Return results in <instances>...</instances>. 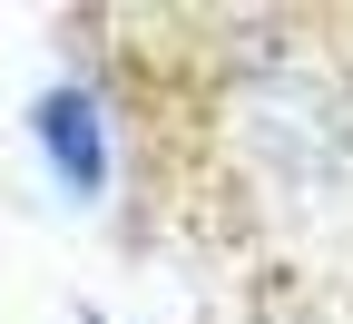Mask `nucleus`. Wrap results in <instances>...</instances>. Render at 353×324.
I'll list each match as a JSON object with an SVG mask.
<instances>
[{"label":"nucleus","instance_id":"obj_1","mask_svg":"<svg viewBox=\"0 0 353 324\" xmlns=\"http://www.w3.org/2000/svg\"><path fill=\"white\" fill-rule=\"evenodd\" d=\"M30 128L50 137V158H59V177L69 187H99V167H108V137H99V108H88V88H39L30 99Z\"/></svg>","mask_w":353,"mask_h":324}]
</instances>
